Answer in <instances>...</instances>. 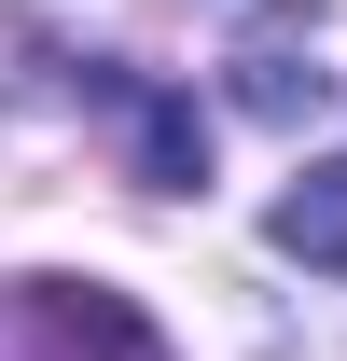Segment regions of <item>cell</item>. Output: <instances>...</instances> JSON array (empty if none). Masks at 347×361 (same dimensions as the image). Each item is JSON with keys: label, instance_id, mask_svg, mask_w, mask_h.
<instances>
[{"label": "cell", "instance_id": "3", "mask_svg": "<svg viewBox=\"0 0 347 361\" xmlns=\"http://www.w3.org/2000/svg\"><path fill=\"white\" fill-rule=\"evenodd\" d=\"M236 111H264V126L319 111V56H292V42H250V56H236Z\"/></svg>", "mask_w": 347, "mask_h": 361}, {"label": "cell", "instance_id": "2", "mask_svg": "<svg viewBox=\"0 0 347 361\" xmlns=\"http://www.w3.org/2000/svg\"><path fill=\"white\" fill-rule=\"evenodd\" d=\"M139 180H209V126L167 84H139Z\"/></svg>", "mask_w": 347, "mask_h": 361}, {"label": "cell", "instance_id": "1", "mask_svg": "<svg viewBox=\"0 0 347 361\" xmlns=\"http://www.w3.org/2000/svg\"><path fill=\"white\" fill-rule=\"evenodd\" d=\"M264 236H278L292 264H319V278H347V153H334V167H305L292 195H278V223H264Z\"/></svg>", "mask_w": 347, "mask_h": 361}]
</instances>
